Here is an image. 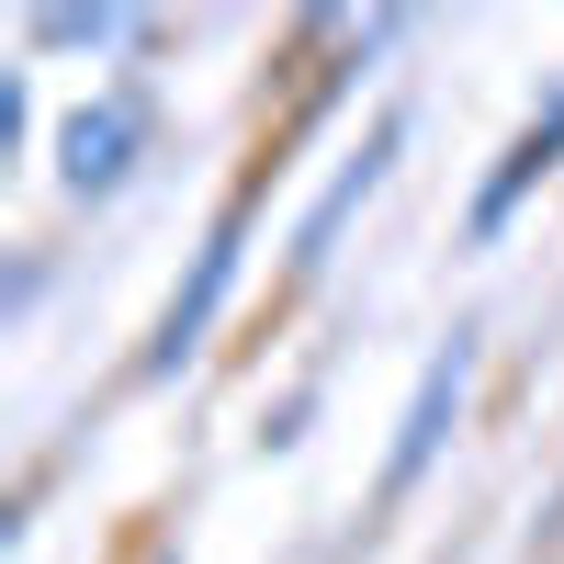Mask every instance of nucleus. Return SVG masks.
Here are the masks:
<instances>
[{"label": "nucleus", "instance_id": "39448f33", "mask_svg": "<svg viewBox=\"0 0 564 564\" xmlns=\"http://www.w3.org/2000/svg\"><path fill=\"white\" fill-rule=\"evenodd\" d=\"M553 159H564V102H553V113H542V124L520 135V148H508V170L486 181V204H475V226H497V215H508V204H520V193H531V181H542Z\"/></svg>", "mask_w": 564, "mask_h": 564}, {"label": "nucleus", "instance_id": "f03ea898", "mask_svg": "<svg viewBox=\"0 0 564 564\" xmlns=\"http://www.w3.org/2000/svg\"><path fill=\"white\" fill-rule=\"evenodd\" d=\"M463 384H475V339L452 327V350H441L430 372H417V406H406V430H395V463H384V486H395V497H406L417 475H430V452L452 441V417H463Z\"/></svg>", "mask_w": 564, "mask_h": 564}, {"label": "nucleus", "instance_id": "f257e3e1", "mask_svg": "<svg viewBox=\"0 0 564 564\" xmlns=\"http://www.w3.org/2000/svg\"><path fill=\"white\" fill-rule=\"evenodd\" d=\"M135 148H148V102H135V90H102V102H79V113H68V135H57V181H68V204L124 193Z\"/></svg>", "mask_w": 564, "mask_h": 564}, {"label": "nucleus", "instance_id": "423d86ee", "mask_svg": "<svg viewBox=\"0 0 564 564\" xmlns=\"http://www.w3.org/2000/svg\"><path fill=\"white\" fill-rule=\"evenodd\" d=\"M34 34H45V45H124L135 23H124V12H45Z\"/></svg>", "mask_w": 564, "mask_h": 564}, {"label": "nucleus", "instance_id": "7ed1b4c3", "mask_svg": "<svg viewBox=\"0 0 564 564\" xmlns=\"http://www.w3.org/2000/svg\"><path fill=\"white\" fill-rule=\"evenodd\" d=\"M238 249H249V226L226 215L215 238H204V260H193V282H181V294H170V316H159V350H148L159 372L204 350V327H215V305H226V282H238Z\"/></svg>", "mask_w": 564, "mask_h": 564}, {"label": "nucleus", "instance_id": "20e7f679", "mask_svg": "<svg viewBox=\"0 0 564 564\" xmlns=\"http://www.w3.org/2000/svg\"><path fill=\"white\" fill-rule=\"evenodd\" d=\"M395 148H406V124H372V148H361V159H350L339 181H327V204L305 215V238H294V260H305V271H316L327 249H339V226L361 215V193H372V181H384V170H395Z\"/></svg>", "mask_w": 564, "mask_h": 564}]
</instances>
